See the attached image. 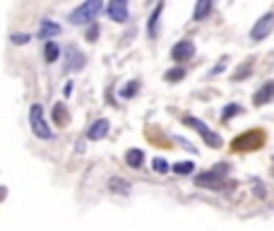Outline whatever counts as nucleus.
<instances>
[{
  "instance_id": "obj_21",
  "label": "nucleus",
  "mask_w": 274,
  "mask_h": 231,
  "mask_svg": "<svg viewBox=\"0 0 274 231\" xmlns=\"http://www.w3.org/2000/svg\"><path fill=\"white\" fill-rule=\"evenodd\" d=\"M250 70H252L250 63H245V65H241V67H236V72H233V80H245V77L250 75Z\"/></svg>"
},
{
  "instance_id": "obj_12",
  "label": "nucleus",
  "mask_w": 274,
  "mask_h": 231,
  "mask_svg": "<svg viewBox=\"0 0 274 231\" xmlns=\"http://www.w3.org/2000/svg\"><path fill=\"white\" fill-rule=\"evenodd\" d=\"M219 176L217 171H205V174H198L195 176V183L198 186H209V188H219Z\"/></svg>"
},
{
  "instance_id": "obj_1",
  "label": "nucleus",
  "mask_w": 274,
  "mask_h": 231,
  "mask_svg": "<svg viewBox=\"0 0 274 231\" xmlns=\"http://www.w3.org/2000/svg\"><path fill=\"white\" fill-rule=\"evenodd\" d=\"M101 10H104V0H84L79 8H75V10L70 12V22L87 24V22H92Z\"/></svg>"
},
{
  "instance_id": "obj_13",
  "label": "nucleus",
  "mask_w": 274,
  "mask_h": 231,
  "mask_svg": "<svg viewBox=\"0 0 274 231\" xmlns=\"http://www.w3.org/2000/svg\"><path fill=\"white\" fill-rule=\"evenodd\" d=\"M109 190H111V193H118V195H130L132 186L128 183V181H123V178L113 176V178L109 181Z\"/></svg>"
},
{
  "instance_id": "obj_6",
  "label": "nucleus",
  "mask_w": 274,
  "mask_h": 231,
  "mask_svg": "<svg viewBox=\"0 0 274 231\" xmlns=\"http://www.w3.org/2000/svg\"><path fill=\"white\" fill-rule=\"evenodd\" d=\"M106 12L113 22H125L128 20V0H111Z\"/></svg>"
},
{
  "instance_id": "obj_3",
  "label": "nucleus",
  "mask_w": 274,
  "mask_h": 231,
  "mask_svg": "<svg viewBox=\"0 0 274 231\" xmlns=\"http://www.w3.org/2000/svg\"><path fill=\"white\" fill-rule=\"evenodd\" d=\"M183 123H186V125H190V128H195V130L200 132V137H202V140H205V142H207L212 149H219V147H221V137L214 130H212V128H209L205 121H200V118H195V116H186V118H183Z\"/></svg>"
},
{
  "instance_id": "obj_7",
  "label": "nucleus",
  "mask_w": 274,
  "mask_h": 231,
  "mask_svg": "<svg viewBox=\"0 0 274 231\" xmlns=\"http://www.w3.org/2000/svg\"><path fill=\"white\" fill-rule=\"evenodd\" d=\"M272 99H274V80H269V82H264L262 87L255 92L252 104H255V106H264V104H269Z\"/></svg>"
},
{
  "instance_id": "obj_22",
  "label": "nucleus",
  "mask_w": 274,
  "mask_h": 231,
  "mask_svg": "<svg viewBox=\"0 0 274 231\" xmlns=\"http://www.w3.org/2000/svg\"><path fill=\"white\" fill-rule=\"evenodd\" d=\"M241 106H238V104H229V106H226V109L221 111V116H224V118H226V121H229V118H233V116H236V113H241Z\"/></svg>"
},
{
  "instance_id": "obj_25",
  "label": "nucleus",
  "mask_w": 274,
  "mask_h": 231,
  "mask_svg": "<svg viewBox=\"0 0 274 231\" xmlns=\"http://www.w3.org/2000/svg\"><path fill=\"white\" fill-rule=\"evenodd\" d=\"M97 36H99V27L94 24V27H89V32H87V39H89V41H97Z\"/></svg>"
},
{
  "instance_id": "obj_4",
  "label": "nucleus",
  "mask_w": 274,
  "mask_h": 231,
  "mask_svg": "<svg viewBox=\"0 0 274 231\" xmlns=\"http://www.w3.org/2000/svg\"><path fill=\"white\" fill-rule=\"evenodd\" d=\"M272 29H274V12H267V15H262L257 22L252 24L250 39L252 41H262V39H267L272 34Z\"/></svg>"
},
{
  "instance_id": "obj_8",
  "label": "nucleus",
  "mask_w": 274,
  "mask_h": 231,
  "mask_svg": "<svg viewBox=\"0 0 274 231\" xmlns=\"http://www.w3.org/2000/svg\"><path fill=\"white\" fill-rule=\"evenodd\" d=\"M262 142V132L260 130H252L245 132L241 140H233V149H245V147H255V144Z\"/></svg>"
},
{
  "instance_id": "obj_17",
  "label": "nucleus",
  "mask_w": 274,
  "mask_h": 231,
  "mask_svg": "<svg viewBox=\"0 0 274 231\" xmlns=\"http://www.w3.org/2000/svg\"><path fill=\"white\" fill-rule=\"evenodd\" d=\"M161 12H164V3H159V5L154 8L152 17H149V27H147L149 36H156V24H159V17H161Z\"/></svg>"
},
{
  "instance_id": "obj_18",
  "label": "nucleus",
  "mask_w": 274,
  "mask_h": 231,
  "mask_svg": "<svg viewBox=\"0 0 274 231\" xmlns=\"http://www.w3.org/2000/svg\"><path fill=\"white\" fill-rule=\"evenodd\" d=\"M53 121L58 123V125H65V123H67L65 104H55V106H53Z\"/></svg>"
},
{
  "instance_id": "obj_24",
  "label": "nucleus",
  "mask_w": 274,
  "mask_h": 231,
  "mask_svg": "<svg viewBox=\"0 0 274 231\" xmlns=\"http://www.w3.org/2000/svg\"><path fill=\"white\" fill-rule=\"evenodd\" d=\"M137 87H140V82H130V85H125V87L121 89V97L123 99H130L132 94L137 92Z\"/></svg>"
},
{
  "instance_id": "obj_20",
  "label": "nucleus",
  "mask_w": 274,
  "mask_h": 231,
  "mask_svg": "<svg viewBox=\"0 0 274 231\" xmlns=\"http://www.w3.org/2000/svg\"><path fill=\"white\" fill-rule=\"evenodd\" d=\"M186 77V70L183 67H171V70H166V80L168 82H180Z\"/></svg>"
},
{
  "instance_id": "obj_16",
  "label": "nucleus",
  "mask_w": 274,
  "mask_h": 231,
  "mask_svg": "<svg viewBox=\"0 0 274 231\" xmlns=\"http://www.w3.org/2000/svg\"><path fill=\"white\" fill-rule=\"evenodd\" d=\"M44 58H46V63H55V60L60 58V48H58V44H55V41H46Z\"/></svg>"
},
{
  "instance_id": "obj_2",
  "label": "nucleus",
  "mask_w": 274,
  "mask_h": 231,
  "mask_svg": "<svg viewBox=\"0 0 274 231\" xmlns=\"http://www.w3.org/2000/svg\"><path fill=\"white\" fill-rule=\"evenodd\" d=\"M29 125H32V132L39 140H51L53 137V132H51V128H48V123L44 118L41 104H34L32 109H29Z\"/></svg>"
},
{
  "instance_id": "obj_5",
  "label": "nucleus",
  "mask_w": 274,
  "mask_h": 231,
  "mask_svg": "<svg viewBox=\"0 0 274 231\" xmlns=\"http://www.w3.org/2000/svg\"><path fill=\"white\" fill-rule=\"evenodd\" d=\"M193 55H195V44H193L190 39H180V41L171 48V58H173L175 63H186Z\"/></svg>"
},
{
  "instance_id": "obj_10",
  "label": "nucleus",
  "mask_w": 274,
  "mask_h": 231,
  "mask_svg": "<svg viewBox=\"0 0 274 231\" xmlns=\"http://www.w3.org/2000/svg\"><path fill=\"white\" fill-rule=\"evenodd\" d=\"M106 132H109V121H106V118H99V121L92 123V128L87 130V137L89 140H101Z\"/></svg>"
},
{
  "instance_id": "obj_9",
  "label": "nucleus",
  "mask_w": 274,
  "mask_h": 231,
  "mask_svg": "<svg viewBox=\"0 0 274 231\" xmlns=\"http://www.w3.org/2000/svg\"><path fill=\"white\" fill-rule=\"evenodd\" d=\"M67 58H70V60H67L65 70L72 72V70H82V67H84V55L79 53L75 46H70V48H67Z\"/></svg>"
},
{
  "instance_id": "obj_19",
  "label": "nucleus",
  "mask_w": 274,
  "mask_h": 231,
  "mask_svg": "<svg viewBox=\"0 0 274 231\" xmlns=\"http://www.w3.org/2000/svg\"><path fill=\"white\" fill-rule=\"evenodd\" d=\"M173 171L178 176H188V174L195 171V164H193V162H178V164L173 166Z\"/></svg>"
},
{
  "instance_id": "obj_11",
  "label": "nucleus",
  "mask_w": 274,
  "mask_h": 231,
  "mask_svg": "<svg viewBox=\"0 0 274 231\" xmlns=\"http://www.w3.org/2000/svg\"><path fill=\"white\" fill-rule=\"evenodd\" d=\"M60 34V24L51 22V20H41L39 24V39H53Z\"/></svg>"
},
{
  "instance_id": "obj_23",
  "label": "nucleus",
  "mask_w": 274,
  "mask_h": 231,
  "mask_svg": "<svg viewBox=\"0 0 274 231\" xmlns=\"http://www.w3.org/2000/svg\"><path fill=\"white\" fill-rule=\"evenodd\" d=\"M152 166H154V171H156V174H166V171H168V162L161 159V157H156V159L152 162Z\"/></svg>"
},
{
  "instance_id": "obj_14",
  "label": "nucleus",
  "mask_w": 274,
  "mask_h": 231,
  "mask_svg": "<svg viewBox=\"0 0 274 231\" xmlns=\"http://www.w3.org/2000/svg\"><path fill=\"white\" fill-rule=\"evenodd\" d=\"M212 5H214V0H198V3H195V12H193V20H195V22L205 20L209 12H212Z\"/></svg>"
},
{
  "instance_id": "obj_27",
  "label": "nucleus",
  "mask_w": 274,
  "mask_h": 231,
  "mask_svg": "<svg viewBox=\"0 0 274 231\" xmlns=\"http://www.w3.org/2000/svg\"><path fill=\"white\" fill-rule=\"evenodd\" d=\"M224 67H226V60H221V63H217V65H214V67H212V70H209V77H214V75H217V72H221Z\"/></svg>"
},
{
  "instance_id": "obj_28",
  "label": "nucleus",
  "mask_w": 274,
  "mask_h": 231,
  "mask_svg": "<svg viewBox=\"0 0 274 231\" xmlns=\"http://www.w3.org/2000/svg\"><path fill=\"white\" fill-rule=\"evenodd\" d=\"M252 186H255V195H257V198H264V186H262V183H260V181H255Z\"/></svg>"
},
{
  "instance_id": "obj_15",
  "label": "nucleus",
  "mask_w": 274,
  "mask_h": 231,
  "mask_svg": "<svg viewBox=\"0 0 274 231\" xmlns=\"http://www.w3.org/2000/svg\"><path fill=\"white\" fill-rule=\"evenodd\" d=\"M125 162H128V166H132V169H140V166L144 164L142 149H128V154H125Z\"/></svg>"
},
{
  "instance_id": "obj_26",
  "label": "nucleus",
  "mask_w": 274,
  "mask_h": 231,
  "mask_svg": "<svg viewBox=\"0 0 274 231\" xmlns=\"http://www.w3.org/2000/svg\"><path fill=\"white\" fill-rule=\"evenodd\" d=\"M27 41H29L27 34H15V36H12V44H27Z\"/></svg>"
}]
</instances>
